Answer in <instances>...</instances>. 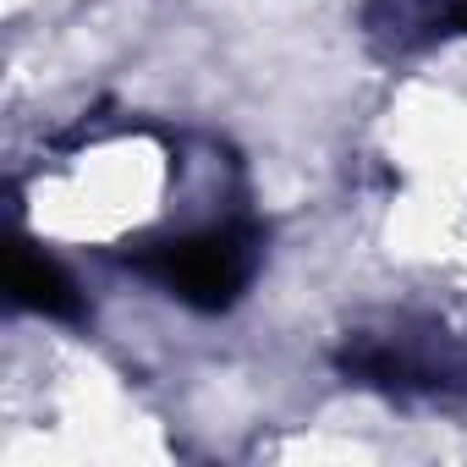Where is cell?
<instances>
[{"mask_svg":"<svg viewBox=\"0 0 467 467\" xmlns=\"http://www.w3.org/2000/svg\"><path fill=\"white\" fill-rule=\"evenodd\" d=\"M336 368L396 401H451L467 396V341L440 319L396 314L379 325H358L336 347Z\"/></svg>","mask_w":467,"mask_h":467,"instance_id":"cell-1","label":"cell"},{"mask_svg":"<svg viewBox=\"0 0 467 467\" xmlns=\"http://www.w3.org/2000/svg\"><path fill=\"white\" fill-rule=\"evenodd\" d=\"M259 259H265V231L248 214H214L203 225L127 248V265L138 275H149L160 292L203 314H220L237 303L254 286Z\"/></svg>","mask_w":467,"mask_h":467,"instance_id":"cell-2","label":"cell"},{"mask_svg":"<svg viewBox=\"0 0 467 467\" xmlns=\"http://www.w3.org/2000/svg\"><path fill=\"white\" fill-rule=\"evenodd\" d=\"M363 34L379 56H423L467 34V0H368Z\"/></svg>","mask_w":467,"mask_h":467,"instance_id":"cell-3","label":"cell"},{"mask_svg":"<svg viewBox=\"0 0 467 467\" xmlns=\"http://www.w3.org/2000/svg\"><path fill=\"white\" fill-rule=\"evenodd\" d=\"M6 292H12L17 308H34V314H45V319H72V325H78V319L88 314L78 281H72L45 248H28V243H17V248L6 254Z\"/></svg>","mask_w":467,"mask_h":467,"instance_id":"cell-4","label":"cell"}]
</instances>
